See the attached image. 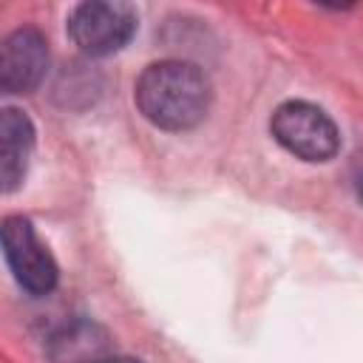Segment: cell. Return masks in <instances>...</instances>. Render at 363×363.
Instances as JSON below:
<instances>
[{
  "instance_id": "cell-7",
  "label": "cell",
  "mask_w": 363,
  "mask_h": 363,
  "mask_svg": "<svg viewBox=\"0 0 363 363\" xmlns=\"http://www.w3.org/2000/svg\"><path fill=\"white\" fill-rule=\"evenodd\" d=\"M108 357V335L96 323H71L51 340V363H102Z\"/></svg>"
},
{
  "instance_id": "cell-5",
  "label": "cell",
  "mask_w": 363,
  "mask_h": 363,
  "mask_svg": "<svg viewBox=\"0 0 363 363\" xmlns=\"http://www.w3.org/2000/svg\"><path fill=\"white\" fill-rule=\"evenodd\" d=\"M48 68V43L37 28H17L0 48V88L6 94H31Z\"/></svg>"
},
{
  "instance_id": "cell-3",
  "label": "cell",
  "mask_w": 363,
  "mask_h": 363,
  "mask_svg": "<svg viewBox=\"0 0 363 363\" xmlns=\"http://www.w3.org/2000/svg\"><path fill=\"white\" fill-rule=\"evenodd\" d=\"M136 31V11L122 0H88L68 17V34L88 57H108L128 45Z\"/></svg>"
},
{
  "instance_id": "cell-9",
  "label": "cell",
  "mask_w": 363,
  "mask_h": 363,
  "mask_svg": "<svg viewBox=\"0 0 363 363\" xmlns=\"http://www.w3.org/2000/svg\"><path fill=\"white\" fill-rule=\"evenodd\" d=\"M102 363H142V360H136V357H125V354H108Z\"/></svg>"
},
{
  "instance_id": "cell-2",
  "label": "cell",
  "mask_w": 363,
  "mask_h": 363,
  "mask_svg": "<svg viewBox=\"0 0 363 363\" xmlns=\"http://www.w3.org/2000/svg\"><path fill=\"white\" fill-rule=\"evenodd\" d=\"M269 130L281 147L303 162H329L340 147L332 116L303 99H289L272 111Z\"/></svg>"
},
{
  "instance_id": "cell-4",
  "label": "cell",
  "mask_w": 363,
  "mask_h": 363,
  "mask_svg": "<svg viewBox=\"0 0 363 363\" xmlns=\"http://www.w3.org/2000/svg\"><path fill=\"white\" fill-rule=\"evenodd\" d=\"M3 252L26 292L48 295L57 286V264L26 218L9 216L3 221Z\"/></svg>"
},
{
  "instance_id": "cell-6",
  "label": "cell",
  "mask_w": 363,
  "mask_h": 363,
  "mask_svg": "<svg viewBox=\"0 0 363 363\" xmlns=\"http://www.w3.org/2000/svg\"><path fill=\"white\" fill-rule=\"evenodd\" d=\"M34 150V125L17 108H3L0 113V179L3 190L14 193L28 170Z\"/></svg>"
},
{
  "instance_id": "cell-1",
  "label": "cell",
  "mask_w": 363,
  "mask_h": 363,
  "mask_svg": "<svg viewBox=\"0 0 363 363\" xmlns=\"http://www.w3.org/2000/svg\"><path fill=\"white\" fill-rule=\"evenodd\" d=\"M136 105L142 116L162 130H190L210 111V79L187 60H162L136 79Z\"/></svg>"
},
{
  "instance_id": "cell-8",
  "label": "cell",
  "mask_w": 363,
  "mask_h": 363,
  "mask_svg": "<svg viewBox=\"0 0 363 363\" xmlns=\"http://www.w3.org/2000/svg\"><path fill=\"white\" fill-rule=\"evenodd\" d=\"M352 182H354V193L363 201V153L354 159V170H352Z\"/></svg>"
}]
</instances>
